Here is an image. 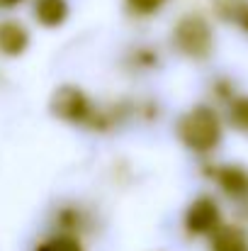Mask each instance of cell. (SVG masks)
Segmentation results:
<instances>
[{
    "mask_svg": "<svg viewBox=\"0 0 248 251\" xmlns=\"http://www.w3.org/2000/svg\"><path fill=\"white\" fill-rule=\"evenodd\" d=\"M178 139L192 151V154H212L219 149L224 139V127L219 120V112L212 105H195L178 120Z\"/></svg>",
    "mask_w": 248,
    "mask_h": 251,
    "instance_id": "6da1fadb",
    "label": "cell"
},
{
    "mask_svg": "<svg viewBox=\"0 0 248 251\" xmlns=\"http://www.w3.org/2000/svg\"><path fill=\"white\" fill-rule=\"evenodd\" d=\"M173 47L192 61L209 59L214 51V29L207 17L197 12L182 15L173 27Z\"/></svg>",
    "mask_w": 248,
    "mask_h": 251,
    "instance_id": "7a4b0ae2",
    "label": "cell"
},
{
    "mask_svg": "<svg viewBox=\"0 0 248 251\" xmlns=\"http://www.w3.org/2000/svg\"><path fill=\"white\" fill-rule=\"evenodd\" d=\"M51 112L71 125H92L95 107L90 98L76 85H61L51 98Z\"/></svg>",
    "mask_w": 248,
    "mask_h": 251,
    "instance_id": "3957f363",
    "label": "cell"
},
{
    "mask_svg": "<svg viewBox=\"0 0 248 251\" xmlns=\"http://www.w3.org/2000/svg\"><path fill=\"white\" fill-rule=\"evenodd\" d=\"M185 229L192 237H209L212 232H217L224 222H222V207L212 195H197L187 210H185Z\"/></svg>",
    "mask_w": 248,
    "mask_h": 251,
    "instance_id": "277c9868",
    "label": "cell"
},
{
    "mask_svg": "<svg viewBox=\"0 0 248 251\" xmlns=\"http://www.w3.org/2000/svg\"><path fill=\"white\" fill-rule=\"evenodd\" d=\"M212 180L226 193L231 200H248V168L241 164H219L209 168Z\"/></svg>",
    "mask_w": 248,
    "mask_h": 251,
    "instance_id": "5b68a950",
    "label": "cell"
},
{
    "mask_svg": "<svg viewBox=\"0 0 248 251\" xmlns=\"http://www.w3.org/2000/svg\"><path fill=\"white\" fill-rule=\"evenodd\" d=\"M29 47V32L17 20H0V54L7 59L22 56Z\"/></svg>",
    "mask_w": 248,
    "mask_h": 251,
    "instance_id": "8992f818",
    "label": "cell"
},
{
    "mask_svg": "<svg viewBox=\"0 0 248 251\" xmlns=\"http://www.w3.org/2000/svg\"><path fill=\"white\" fill-rule=\"evenodd\" d=\"M34 20L42 27H61L68 20V0H34Z\"/></svg>",
    "mask_w": 248,
    "mask_h": 251,
    "instance_id": "52a82bcc",
    "label": "cell"
},
{
    "mask_svg": "<svg viewBox=\"0 0 248 251\" xmlns=\"http://www.w3.org/2000/svg\"><path fill=\"white\" fill-rule=\"evenodd\" d=\"M209 247L212 251H248V237L236 225H222L209 234Z\"/></svg>",
    "mask_w": 248,
    "mask_h": 251,
    "instance_id": "ba28073f",
    "label": "cell"
},
{
    "mask_svg": "<svg viewBox=\"0 0 248 251\" xmlns=\"http://www.w3.org/2000/svg\"><path fill=\"white\" fill-rule=\"evenodd\" d=\"M246 10L248 0H214V15L231 25H239V20L244 17Z\"/></svg>",
    "mask_w": 248,
    "mask_h": 251,
    "instance_id": "9c48e42d",
    "label": "cell"
},
{
    "mask_svg": "<svg viewBox=\"0 0 248 251\" xmlns=\"http://www.w3.org/2000/svg\"><path fill=\"white\" fill-rule=\"evenodd\" d=\"M34 251H85V249H83V244L76 237H71V234H56V237H49L42 244H37Z\"/></svg>",
    "mask_w": 248,
    "mask_h": 251,
    "instance_id": "30bf717a",
    "label": "cell"
},
{
    "mask_svg": "<svg viewBox=\"0 0 248 251\" xmlns=\"http://www.w3.org/2000/svg\"><path fill=\"white\" fill-rule=\"evenodd\" d=\"M229 122L239 132H248V95H236L229 102Z\"/></svg>",
    "mask_w": 248,
    "mask_h": 251,
    "instance_id": "8fae6325",
    "label": "cell"
},
{
    "mask_svg": "<svg viewBox=\"0 0 248 251\" xmlns=\"http://www.w3.org/2000/svg\"><path fill=\"white\" fill-rule=\"evenodd\" d=\"M165 2H168V0H127V7H129L134 15L146 17V15H156Z\"/></svg>",
    "mask_w": 248,
    "mask_h": 251,
    "instance_id": "7c38bea8",
    "label": "cell"
},
{
    "mask_svg": "<svg viewBox=\"0 0 248 251\" xmlns=\"http://www.w3.org/2000/svg\"><path fill=\"white\" fill-rule=\"evenodd\" d=\"M24 0H0V10H15L17 5H22Z\"/></svg>",
    "mask_w": 248,
    "mask_h": 251,
    "instance_id": "4fadbf2b",
    "label": "cell"
},
{
    "mask_svg": "<svg viewBox=\"0 0 248 251\" xmlns=\"http://www.w3.org/2000/svg\"><path fill=\"white\" fill-rule=\"evenodd\" d=\"M239 27H241V29H244V32H246V34H248V10H246V12H244V17L239 20Z\"/></svg>",
    "mask_w": 248,
    "mask_h": 251,
    "instance_id": "5bb4252c",
    "label": "cell"
}]
</instances>
